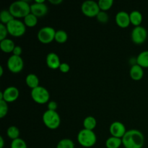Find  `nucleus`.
<instances>
[{
	"instance_id": "f257e3e1",
	"label": "nucleus",
	"mask_w": 148,
	"mask_h": 148,
	"mask_svg": "<svg viewBox=\"0 0 148 148\" xmlns=\"http://www.w3.org/2000/svg\"><path fill=\"white\" fill-rule=\"evenodd\" d=\"M121 140L122 145L125 148H143L145 144L144 135L137 130L127 131Z\"/></svg>"
},
{
	"instance_id": "f03ea898",
	"label": "nucleus",
	"mask_w": 148,
	"mask_h": 148,
	"mask_svg": "<svg viewBox=\"0 0 148 148\" xmlns=\"http://www.w3.org/2000/svg\"><path fill=\"white\" fill-rule=\"evenodd\" d=\"M9 10L14 18L25 17L30 13V5L27 1L19 0L10 4Z\"/></svg>"
},
{
	"instance_id": "7ed1b4c3",
	"label": "nucleus",
	"mask_w": 148,
	"mask_h": 148,
	"mask_svg": "<svg viewBox=\"0 0 148 148\" xmlns=\"http://www.w3.org/2000/svg\"><path fill=\"white\" fill-rule=\"evenodd\" d=\"M77 141L84 147H91L95 145L97 142L96 134L93 130L82 129L77 134Z\"/></svg>"
},
{
	"instance_id": "20e7f679",
	"label": "nucleus",
	"mask_w": 148,
	"mask_h": 148,
	"mask_svg": "<svg viewBox=\"0 0 148 148\" xmlns=\"http://www.w3.org/2000/svg\"><path fill=\"white\" fill-rule=\"evenodd\" d=\"M43 123L46 127L50 130H56L61 124V118L57 111L47 110L45 111L42 117Z\"/></svg>"
},
{
	"instance_id": "39448f33",
	"label": "nucleus",
	"mask_w": 148,
	"mask_h": 148,
	"mask_svg": "<svg viewBox=\"0 0 148 148\" xmlns=\"http://www.w3.org/2000/svg\"><path fill=\"white\" fill-rule=\"evenodd\" d=\"M8 33L14 37H20L23 36L26 31V25L21 20L14 18L6 25Z\"/></svg>"
},
{
	"instance_id": "423d86ee",
	"label": "nucleus",
	"mask_w": 148,
	"mask_h": 148,
	"mask_svg": "<svg viewBox=\"0 0 148 148\" xmlns=\"http://www.w3.org/2000/svg\"><path fill=\"white\" fill-rule=\"evenodd\" d=\"M31 97L33 101L39 104H44L49 101L50 94L46 88L39 85L37 88L32 89Z\"/></svg>"
},
{
	"instance_id": "0eeeda50",
	"label": "nucleus",
	"mask_w": 148,
	"mask_h": 148,
	"mask_svg": "<svg viewBox=\"0 0 148 148\" xmlns=\"http://www.w3.org/2000/svg\"><path fill=\"white\" fill-rule=\"evenodd\" d=\"M56 30L53 27L50 26L43 27L38 32L37 37L39 41L42 43H50L55 40Z\"/></svg>"
},
{
	"instance_id": "6e6552de",
	"label": "nucleus",
	"mask_w": 148,
	"mask_h": 148,
	"mask_svg": "<svg viewBox=\"0 0 148 148\" xmlns=\"http://www.w3.org/2000/svg\"><path fill=\"white\" fill-rule=\"evenodd\" d=\"M81 10L82 13L87 17H96V16L101 11V9L98 6V2L92 0H87L82 4Z\"/></svg>"
},
{
	"instance_id": "1a4fd4ad",
	"label": "nucleus",
	"mask_w": 148,
	"mask_h": 148,
	"mask_svg": "<svg viewBox=\"0 0 148 148\" xmlns=\"http://www.w3.org/2000/svg\"><path fill=\"white\" fill-rule=\"evenodd\" d=\"M24 67V62L21 56L12 55L7 60V68L13 73H19Z\"/></svg>"
},
{
	"instance_id": "9d476101",
	"label": "nucleus",
	"mask_w": 148,
	"mask_h": 148,
	"mask_svg": "<svg viewBox=\"0 0 148 148\" xmlns=\"http://www.w3.org/2000/svg\"><path fill=\"white\" fill-rule=\"evenodd\" d=\"M132 40L136 44H142L147 38V31L143 26L135 27L132 31Z\"/></svg>"
},
{
	"instance_id": "9b49d317",
	"label": "nucleus",
	"mask_w": 148,
	"mask_h": 148,
	"mask_svg": "<svg viewBox=\"0 0 148 148\" xmlns=\"http://www.w3.org/2000/svg\"><path fill=\"white\" fill-rule=\"evenodd\" d=\"M109 131L113 137L121 139H122V137L127 132V130H126V127L124 126V124L121 121H118L111 123L109 127Z\"/></svg>"
},
{
	"instance_id": "f8f14e48",
	"label": "nucleus",
	"mask_w": 148,
	"mask_h": 148,
	"mask_svg": "<svg viewBox=\"0 0 148 148\" xmlns=\"http://www.w3.org/2000/svg\"><path fill=\"white\" fill-rule=\"evenodd\" d=\"M19 90L14 86H10L3 91V100L7 103L14 102L19 97Z\"/></svg>"
},
{
	"instance_id": "ddd939ff",
	"label": "nucleus",
	"mask_w": 148,
	"mask_h": 148,
	"mask_svg": "<svg viewBox=\"0 0 148 148\" xmlns=\"http://www.w3.org/2000/svg\"><path fill=\"white\" fill-rule=\"evenodd\" d=\"M115 20L116 24L122 28L127 27L131 23L130 14L125 11H119L116 14Z\"/></svg>"
},
{
	"instance_id": "4468645a",
	"label": "nucleus",
	"mask_w": 148,
	"mask_h": 148,
	"mask_svg": "<svg viewBox=\"0 0 148 148\" xmlns=\"http://www.w3.org/2000/svg\"><path fill=\"white\" fill-rule=\"evenodd\" d=\"M30 12L37 17H43L48 12V7L45 3L34 2L30 5Z\"/></svg>"
},
{
	"instance_id": "2eb2a0df",
	"label": "nucleus",
	"mask_w": 148,
	"mask_h": 148,
	"mask_svg": "<svg viewBox=\"0 0 148 148\" xmlns=\"http://www.w3.org/2000/svg\"><path fill=\"white\" fill-rule=\"evenodd\" d=\"M46 64L50 69H59L60 66L61 62L59 56L54 52H51L49 53L46 56Z\"/></svg>"
},
{
	"instance_id": "dca6fc26",
	"label": "nucleus",
	"mask_w": 148,
	"mask_h": 148,
	"mask_svg": "<svg viewBox=\"0 0 148 148\" xmlns=\"http://www.w3.org/2000/svg\"><path fill=\"white\" fill-rule=\"evenodd\" d=\"M130 75L132 79H134V80H140L143 77V75H144L143 68L142 66H140V65L137 64L132 65L131 69H130Z\"/></svg>"
},
{
	"instance_id": "f3484780",
	"label": "nucleus",
	"mask_w": 148,
	"mask_h": 148,
	"mask_svg": "<svg viewBox=\"0 0 148 148\" xmlns=\"http://www.w3.org/2000/svg\"><path fill=\"white\" fill-rule=\"evenodd\" d=\"M14 47H15V45L11 39L6 38L0 41V48H1V51L5 53L12 52Z\"/></svg>"
},
{
	"instance_id": "a211bd4d",
	"label": "nucleus",
	"mask_w": 148,
	"mask_h": 148,
	"mask_svg": "<svg viewBox=\"0 0 148 148\" xmlns=\"http://www.w3.org/2000/svg\"><path fill=\"white\" fill-rule=\"evenodd\" d=\"M130 21L132 25H134L135 27L140 26V24L143 22V14L138 10H134L131 12L130 14Z\"/></svg>"
},
{
	"instance_id": "6ab92c4d",
	"label": "nucleus",
	"mask_w": 148,
	"mask_h": 148,
	"mask_svg": "<svg viewBox=\"0 0 148 148\" xmlns=\"http://www.w3.org/2000/svg\"><path fill=\"white\" fill-rule=\"evenodd\" d=\"M25 82L27 86L31 89L37 88L39 86V79L38 76L35 74L30 73L26 76Z\"/></svg>"
},
{
	"instance_id": "aec40b11",
	"label": "nucleus",
	"mask_w": 148,
	"mask_h": 148,
	"mask_svg": "<svg viewBox=\"0 0 148 148\" xmlns=\"http://www.w3.org/2000/svg\"><path fill=\"white\" fill-rule=\"evenodd\" d=\"M137 64L143 68H148V51H143L137 56Z\"/></svg>"
},
{
	"instance_id": "412c9836",
	"label": "nucleus",
	"mask_w": 148,
	"mask_h": 148,
	"mask_svg": "<svg viewBox=\"0 0 148 148\" xmlns=\"http://www.w3.org/2000/svg\"><path fill=\"white\" fill-rule=\"evenodd\" d=\"M121 145H122V140L113 136L108 137L106 141V146L107 148H119Z\"/></svg>"
},
{
	"instance_id": "4be33fe9",
	"label": "nucleus",
	"mask_w": 148,
	"mask_h": 148,
	"mask_svg": "<svg viewBox=\"0 0 148 148\" xmlns=\"http://www.w3.org/2000/svg\"><path fill=\"white\" fill-rule=\"evenodd\" d=\"M97 125V121L92 116H88L84 119L83 127L84 129L89 130H93Z\"/></svg>"
},
{
	"instance_id": "5701e85b",
	"label": "nucleus",
	"mask_w": 148,
	"mask_h": 148,
	"mask_svg": "<svg viewBox=\"0 0 148 148\" xmlns=\"http://www.w3.org/2000/svg\"><path fill=\"white\" fill-rule=\"evenodd\" d=\"M14 19V17H13V15L11 14L9 10H3L0 12V20L3 24H8L10 21H12Z\"/></svg>"
},
{
	"instance_id": "b1692460",
	"label": "nucleus",
	"mask_w": 148,
	"mask_h": 148,
	"mask_svg": "<svg viewBox=\"0 0 148 148\" xmlns=\"http://www.w3.org/2000/svg\"><path fill=\"white\" fill-rule=\"evenodd\" d=\"M24 23L27 27H34L38 23V17L30 12L27 16L24 17Z\"/></svg>"
},
{
	"instance_id": "393cba45",
	"label": "nucleus",
	"mask_w": 148,
	"mask_h": 148,
	"mask_svg": "<svg viewBox=\"0 0 148 148\" xmlns=\"http://www.w3.org/2000/svg\"><path fill=\"white\" fill-rule=\"evenodd\" d=\"M7 134L9 138L11 139L12 140H14L15 139L19 138V136H20V130L15 126H10L7 129Z\"/></svg>"
},
{
	"instance_id": "a878e982",
	"label": "nucleus",
	"mask_w": 148,
	"mask_h": 148,
	"mask_svg": "<svg viewBox=\"0 0 148 148\" xmlns=\"http://www.w3.org/2000/svg\"><path fill=\"white\" fill-rule=\"evenodd\" d=\"M68 35L66 32H65L63 30H59L56 32L55 35V40L57 43H64L67 40Z\"/></svg>"
},
{
	"instance_id": "bb28decb",
	"label": "nucleus",
	"mask_w": 148,
	"mask_h": 148,
	"mask_svg": "<svg viewBox=\"0 0 148 148\" xmlns=\"http://www.w3.org/2000/svg\"><path fill=\"white\" fill-rule=\"evenodd\" d=\"M56 148H75V144L70 139H62L58 143Z\"/></svg>"
},
{
	"instance_id": "cd10ccee",
	"label": "nucleus",
	"mask_w": 148,
	"mask_h": 148,
	"mask_svg": "<svg viewBox=\"0 0 148 148\" xmlns=\"http://www.w3.org/2000/svg\"><path fill=\"white\" fill-rule=\"evenodd\" d=\"M98 3L101 11L106 12L111 8L114 4V1L113 0H99Z\"/></svg>"
},
{
	"instance_id": "c85d7f7f",
	"label": "nucleus",
	"mask_w": 148,
	"mask_h": 148,
	"mask_svg": "<svg viewBox=\"0 0 148 148\" xmlns=\"http://www.w3.org/2000/svg\"><path fill=\"white\" fill-rule=\"evenodd\" d=\"M11 148H27V144L21 138H17L14 140H12L11 145H10Z\"/></svg>"
},
{
	"instance_id": "c756f323",
	"label": "nucleus",
	"mask_w": 148,
	"mask_h": 148,
	"mask_svg": "<svg viewBox=\"0 0 148 148\" xmlns=\"http://www.w3.org/2000/svg\"><path fill=\"white\" fill-rule=\"evenodd\" d=\"M96 19L99 23H108V20H109V16H108V13L105 11H100V12L98 13V15L96 16Z\"/></svg>"
},
{
	"instance_id": "7c9ffc66",
	"label": "nucleus",
	"mask_w": 148,
	"mask_h": 148,
	"mask_svg": "<svg viewBox=\"0 0 148 148\" xmlns=\"http://www.w3.org/2000/svg\"><path fill=\"white\" fill-rule=\"evenodd\" d=\"M8 112V105L4 100L0 101V118L2 119L5 116Z\"/></svg>"
},
{
	"instance_id": "2f4dec72",
	"label": "nucleus",
	"mask_w": 148,
	"mask_h": 148,
	"mask_svg": "<svg viewBox=\"0 0 148 148\" xmlns=\"http://www.w3.org/2000/svg\"><path fill=\"white\" fill-rule=\"evenodd\" d=\"M8 33V30H7L6 25L0 23V41L7 38L6 37Z\"/></svg>"
},
{
	"instance_id": "473e14b6",
	"label": "nucleus",
	"mask_w": 148,
	"mask_h": 148,
	"mask_svg": "<svg viewBox=\"0 0 148 148\" xmlns=\"http://www.w3.org/2000/svg\"><path fill=\"white\" fill-rule=\"evenodd\" d=\"M59 70L62 72H63V73H66V72H69V69H70V66H69V65L67 63L63 62V63H61L60 66H59Z\"/></svg>"
},
{
	"instance_id": "72a5a7b5",
	"label": "nucleus",
	"mask_w": 148,
	"mask_h": 148,
	"mask_svg": "<svg viewBox=\"0 0 148 148\" xmlns=\"http://www.w3.org/2000/svg\"><path fill=\"white\" fill-rule=\"evenodd\" d=\"M57 108H58V104L56 101H50V102L48 103V110L56 111Z\"/></svg>"
},
{
	"instance_id": "f704fd0d",
	"label": "nucleus",
	"mask_w": 148,
	"mask_h": 148,
	"mask_svg": "<svg viewBox=\"0 0 148 148\" xmlns=\"http://www.w3.org/2000/svg\"><path fill=\"white\" fill-rule=\"evenodd\" d=\"M22 52H23V49L21 48V46H15V47H14L12 53H13V55L20 56V55L22 54Z\"/></svg>"
},
{
	"instance_id": "c9c22d12",
	"label": "nucleus",
	"mask_w": 148,
	"mask_h": 148,
	"mask_svg": "<svg viewBox=\"0 0 148 148\" xmlns=\"http://www.w3.org/2000/svg\"><path fill=\"white\" fill-rule=\"evenodd\" d=\"M62 1H63L62 0H49V2L51 3L52 4H54V5L61 4Z\"/></svg>"
},
{
	"instance_id": "e433bc0d",
	"label": "nucleus",
	"mask_w": 148,
	"mask_h": 148,
	"mask_svg": "<svg viewBox=\"0 0 148 148\" xmlns=\"http://www.w3.org/2000/svg\"><path fill=\"white\" fill-rule=\"evenodd\" d=\"M4 146V140L2 137H0V148H3Z\"/></svg>"
},
{
	"instance_id": "4c0bfd02",
	"label": "nucleus",
	"mask_w": 148,
	"mask_h": 148,
	"mask_svg": "<svg viewBox=\"0 0 148 148\" xmlns=\"http://www.w3.org/2000/svg\"><path fill=\"white\" fill-rule=\"evenodd\" d=\"M3 72H4V69H3L2 66H0V76H2Z\"/></svg>"
},
{
	"instance_id": "58836bf2",
	"label": "nucleus",
	"mask_w": 148,
	"mask_h": 148,
	"mask_svg": "<svg viewBox=\"0 0 148 148\" xmlns=\"http://www.w3.org/2000/svg\"><path fill=\"white\" fill-rule=\"evenodd\" d=\"M35 2L37 3H45V0H36Z\"/></svg>"
},
{
	"instance_id": "ea45409f",
	"label": "nucleus",
	"mask_w": 148,
	"mask_h": 148,
	"mask_svg": "<svg viewBox=\"0 0 148 148\" xmlns=\"http://www.w3.org/2000/svg\"><path fill=\"white\" fill-rule=\"evenodd\" d=\"M3 98H4V95H3V92H0V101L1 100H3Z\"/></svg>"
}]
</instances>
